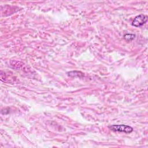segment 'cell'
I'll list each match as a JSON object with an SVG mask.
<instances>
[{
    "label": "cell",
    "mask_w": 148,
    "mask_h": 148,
    "mask_svg": "<svg viewBox=\"0 0 148 148\" xmlns=\"http://www.w3.org/2000/svg\"><path fill=\"white\" fill-rule=\"evenodd\" d=\"M108 127L110 130L115 132H121L129 134L133 131V128L131 127L124 124L112 125H109Z\"/></svg>",
    "instance_id": "1"
},
{
    "label": "cell",
    "mask_w": 148,
    "mask_h": 148,
    "mask_svg": "<svg viewBox=\"0 0 148 148\" xmlns=\"http://www.w3.org/2000/svg\"><path fill=\"white\" fill-rule=\"evenodd\" d=\"M147 20V16L144 14H140L136 16L131 23L132 26L139 27L143 25Z\"/></svg>",
    "instance_id": "2"
},
{
    "label": "cell",
    "mask_w": 148,
    "mask_h": 148,
    "mask_svg": "<svg viewBox=\"0 0 148 148\" xmlns=\"http://www.w3.org/2000/svg\"><path fill=\"white\" fill-rule=\"evenodd\" d=\"M124 39L127 42H130L134 39V38H135V35L132 34H127L124 36Z\"/></svg>",
    "instance_id": "3"
}]
</instances>
